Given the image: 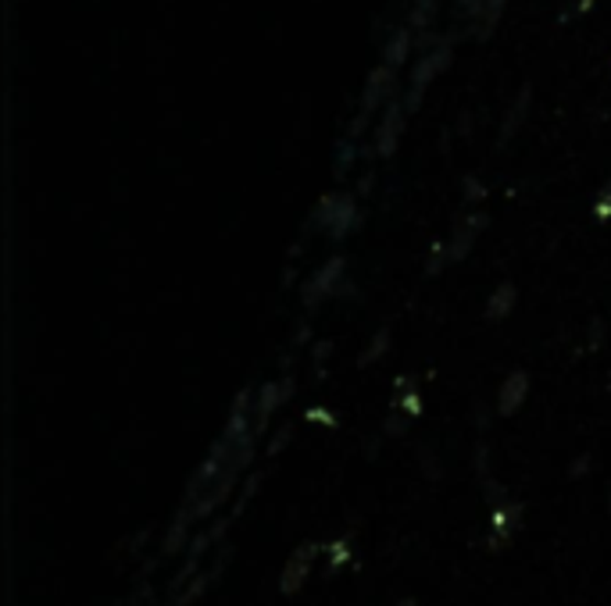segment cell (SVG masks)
I'll return each instance as SVG.
<instances>
[{
  "label": "cell",
  "mask_w": 611,
  "mask_h": 606,
  "mask_svg": "<svg viewBox=\"0 0 611 606\" xmlns=\"http://www.w3.org/2000/svg\"><path fill=\"white\" fill-rule=\"evenodd\" d=\"M390 339H393V328L390 325H382L379 332H376V339L373 343H368V350L358 357V364L362 368H368V364H376V360L382 357V354H387L390 350Z\"/></svg>",
  "instance_id": "obj_18"
},
{
  "label": "cell",
  "mask_w": 611,
  "mask_h": 606,
  "mask_svg": "<svg viewBox=\"0 0 611 606\" xmlns=\"http://www.w3.org/2000/svg\"><path fill=\"white\" fill-rule=\"evenodd\" d=\"M344 271H347V261L344 257H330L322 268H315V276L304 282V311H315L322 300H330L340 293V285H344Z\"/></svg>",
  "instance_id": "obj_5"
},
{
  "label": "cell",
  "mask_w": 611,
  "mask_h": 606,
  "mask_svg": "<svg viewBox=\"0 0 611 606\" xmlns=\"http://www.w3.org/2000/svg\"><path fill=\"white\" fill-rule=\"evenodd\" d=\"M397 606H415V599H404V603H397Z\"/></svg>",
  "instance_id": "obj_30"
},
{
  "label": "cell",
  "mask_w": 611,
  "mask_h": 606,
  "mask_svg": "<svg viewBox=\"0 0 611 606\" xmlns=\"http://www.w3.org/2000/svg\"><path fill=\"white\" fill-rule=\"evenodd\" d=\"M590 464H593L590 453H582V457H576V464L568 468V474H573V479H587V474H590Z\"/></svg>",
  "instance_id": "obj_27"
},
{
  "label": "cell",
  "mask_w": 611,
  "mask_h": 606,
  "mask_svg": "<svg viewBox=\"0 0 611 606\" xmlns=\"http://www.w3.org/2000/svg\"><path fill=\"white\" fill-rule=\"evenodd\" d=\"M465 197H468V200L487 197V186H479V179H476V176H465Z\"/></svg>",
  "instance_id": "obj_28"
},
{
  "label": "cell",
  "mask_w": 611,
  "mask_h": 606,
  "mask_svg": "<svg viewBox=\"0 0 611 606\" xmlns=\"http://www.w3.org/2000/svg\"><path fill=\"white\" fill-rule=\"evenodd\" d=\"M393 389H397L393 411H404L408 417H422V396H419V389H415V379H397Z\"/></svg>",
  "instance_id": "obj_15"
},
{
  "label": "cell",
  "mask_w": 611,
  "mask_h": 606,
  "mask_svg": "<svg viewBox=\"0 0 611 606\" xmlns=\"http://www.w3.org/2000/svg\"><path fill=\"white\" fill-rule=\"evenodd\" d=\"M593 218H597V222H608V218H611V182L604 186L601 193H597V204H593Z\"/></svg>",
  "instance_id": "obj_22"
},
{
  "label": "cell",
  "mask_w": 611,
  "mask_h": 606,
  "mask_svg": "<svg viewBox=\"0 0 611 606\" xmlns=\"http://www.w3.org/2000/svg\"><path fill=\"white\" fill-rule=\"evenodd\" d=\"M451 40H436L430 50H422V57L415 61V68H411V79H408V93H404V108H408V114L411 111H419V104H422V97H425V90H430V82L440 76V71H444L447 65H451Z\"/></svg>",
  "instance_id": "obj_1"
},
{
  "label": "cell",
  "mask_w": 611,
  "mask_h": 606,
  "mask_svg": "<svg viewBox=\"0 0 611 606\" xmlns=\"http://www.w3.org/2000/svg\"><path fill=\"white\" fill-rule=\"evenodd\" d=\"M504 8H508V0H482L479 11H476V25H473L476 40H490L497 22L504 19Z\"/></svg>",
  "instance_id": "obj_14"
},
{
  "label": "cell",
  "mask_w": 611,
  "mask_h": 606,
  "mask_svg": "<svg viewBox=\"0 0 611 606\" xmlns=\"http://www.w3.org/2000/svg\"><path fill=\"white\" fill-rule=\"evenodd\" d=\"M515 303H519V290L511 282H501L497 285V290L490 293V300H487V322L490 325H501L504 317L515 311Z\"/></svg>",
  "instance_id": "obj_12"
},
{
  "label": "cell",
  "mask_w": 611,
  "mask_h": 606,
  "mask_svg": "<svg viewBox=\"0 0 611 606\" xmlns=\"http://www.w3.org/2000/svg\"><path fill=\"white\" fill-rule=\"evenodd\" d=\"M319 553H322V546L315 539H308V542H301L287 557V564H282V571H279V593L282 596H297V593H301L304 582H308V574H311V568H315Z\"/></svg>",
  "instance_id": "obj_3"
},
{
  "label": "cell",
  "mask_w": 611,
  "mask_h": 606,
  "mask_svg": "<svg viewBox=\"0 0 611 606\" xmlns=\"http://www.w3.org/2000/svg\"><path fill=\"white\" fill-rule=\"evenodd\" d=\"M354 143H358V139H344V143H340V154H336V171L340 168H351V161H354V154H362V150H354Z\"/></svg>",
  "instance_id": "obj_23"
},
{
  "label": "cell",
  "mask_w": 611,
  "mask_h": 606,
  "mask_svg": "<svg viewBox=\"0 0 611 606\" xmlns=\"http://www.w3.org/2000/svg\"><path fill=\"white\" fill-rule=\"evenodd\" d=\"M193 521H197V517L190 514V507H182L179 517H176V525L168 528V536H165V546H162V550H165V553H179V550H182V542L190 539V531H187V528H190Z\"/></svg>",
  "instance_id": "obj_16"
},
{
  "label": "cell",
  "mask_w": 611,
  "mask_h": 606,
  "mask_svg": "<svg viewBox=\"0 0 611 606\" xmlns=\"http://www.w3.org/2000/svg\"><path fill=\"white\" fill-rule=\"evenodd\" d=\"M411 40H415V29H411V25L393 29L390 40H387V47H382V61L393 65V68H401L408 61V54H411Z\"/></svg>",
  "instance_id": "obj_13"
},
{
  "label": "cell",
  "mask_w": 611,
  "mask_h": 606,
  "mask_svg": "<svg viewBox=\"0 0 611 606\" xmlns=\"http://www.w3.org/2000/svg\"><path fill=\"white\" fill-rule=\"evenodd\" d=\"M487 222H490V218H487V214H482V211L465 214L462 225L454 228V236L447 239V261H451V265H458V261H465L468 254H473L476 239H479L482 228H487Z\"/></svg>",
  "instance_id": "obj_9"
},
{
  "label": "cell",
  "mask_w": 611,
  "mask_h": 606,
  "mask_svg": "<svg viewBox=\"0 0 611 606\" xmlns=\"http://www.w3.org/2000/svg\"><path fill=\"white\" fill-rule=\"evenodd\" d=\"M608 514H611V489H608Z\"/></svg>",
  "instance_id": "obj_31"
},
{
  "label": "cell",
  "mask_w": 611,
  "mask_h": 606,
  "mask_svg": "<svg viewBox=\"0 0 611 606\" xmlns=\"http://www.w3.org/2000/svg\"><path fill=\"white\" fill-rule=\"evenodd\" d=\"M597 343H604V322L601 317H593L590 322V346H597Z\"/></svg>",
  "instance_id": "obj_29"
},
{
  "label": "cell",
  "mask_w": 611,
  "mask_h": 606,
  "mask_svg": "<svg viewBox=\"0 0 611 606\" xmlns=\"http://www.w3.org/2000/svg\"><path fill=\"white\" fill-rule=\"evenodd\" d=\"M404 119H408V108L404 100H390L387 111H382V119L373 128V154L376 157H393L397 147H401V133H404Z\"/></svg>",
  "instance_id": "obj_4"
},
{
  "label": "cell",
  "mask_w": 611,
  "mask_h": 606,
  "mask_svg": "<svg viewBox=\"0 0 611 606\" xmlns=\"http://www.w3.org/2000/svg\"><path fill=\"white\" fill-rule=\"evenodd\" d=\"M351 542H354L351 531H347V536H336V539L325 542V553H330V574L340 571L351 560Z\"/></svg>",
  "instance_id": "obj_19"
},
{
  "label": "cell",
  "mask_w": 611,
  "mask_h": 606,
  "mask_svg": "<svg viewBox=\"0 0 611 606\" xmlns=\"http://www.w3.org/2000/svg\"><path fill=\"white\" fill-rule=\"evenodd\" d=\"M304 417H308V422H319V425H325V428H336V417H333L330 411H322V407H311Z\"/></svg>",
  "instance_id": "obj_26"
},
{
  "label": "cell",
  "mask_w": 611,
  "mask_h": 606,
  "mask_svg": "<svg viewBox=\"0 0 611 606\" xmlns=\"http://www.w3.org/2000/svg\"><path fill=\"white\" fill-rule=\"evenodd\" d=\"M293 396V379L287 374V379H276V382H265L258 393H254V431H262L268 428V422H273V414L282 407Z\"/></svg>",
  "instance_id": "obj_6"
},
{
  "label": "cell",
  "mask_w": 611,
  "mask_h": 606,
  "mask_svg": "<svg viewBox=\"0 0 611 606\" xmlns=\"http://www.w3.org/2000/svg\"><path fill=\"white\" fill-rule=\"evenodd\" d=\"M315 225L330 239L351 236V228L358 225V197H354V193H340V190L336 193H325L319 211H315Z\"/></svg>",
  "instance_id": "obj_2"
},
{
  "label": "cell",
  "mask_w": 611,
  "mask_h": 606,
  "mask_svg": "<svg viewBox=\"0 0 611 606\" xmlns=\"http://www.w3.org/2000/svg\"><path fill=\"white\" fill-rule=\"evenodd\" d=\"M530 108H533V90H530V86H522V90H519V100H515V104H511L508 114H504L501 133H497V147H504V143L519 133V125L525 122V114H530Z\"/></svg>",
  "instance_id": "obj_11"
},
{
  "label": "cell",
  "mask_w": 611,
  "mask_h": 606,
  "mask_svg": "<svg viewBox=\"0 0 611 606\" xmlns=\"http://www.w3.org/2000/svg\"><path fill=\"white\" fill-rule=\"evenodd\" d=\"M530 389H533L530 371H525V368L508 371L501 389H497V414H501V417H515L522 411V403L530 400Z\"/></svg>",
  "instance_id": "obj_8"
},
{
  "label": "cell",
  "mask_w": 611,
  "mask_h": 606,
  "mask_svg": "<svg viewBox=\"0 0 611 606\" xmlns=\"http://www.w3.org/2000/svg\"><path fill=\"white\" fill-rule=\"evenodd\" d=\"M393 86H397V68L382 61L379 68H373V76L365 79V90H362V108L365 114H376L382 108V100H387L393 93Z\"/></svg>",
  "instance_id": "obj_10"
},
{
  "label": "cell",
  "mask_w": 611,
  "mask_h": 606,
  "mask_svg": "<svg viewBox=\"0 0 611 606\" xmlns=\"http://www.w3.org/2000/svg\"><path fill=\"white\" fill-rule=\"evenodd\" d=\"M219 568H222V564H219ZM219 568H215V571H208V574H201V579H193V582L187 585V593H182V588H179V593L173 596V606H193L197 599L204 596L208 582H215V579H219Z\"/></svg>",
  "instance_id": "obj_17"
},
{
  "label": "cell",
  "mask_w": 611,
  "mask_h": 606,
  "mask_svg": "<svg viewBox=\"0 0 611 606\" xmlns=\"http://www.w3.org/2000/svg\"><path fill=\"white\" fill-rule=\"evenodd\" d=\"M419 460H422V468H425V474H430V479H440V464H436V453L433 450H419Z\"/></svg>",
  "instance_id": "obj_24"
},
{
  "label": "cell",
  "mask_w": 611,
  "mask_h": 606,
  "mask_svg": "<svg viewBox=\"0 0 611 606\" xmlns=\"http://www.w3.org/2000/svg\"><path fill=\"white\" fill-rule=\"evenodd\" d=\"M436 14V0H415V8H411V29H430Z\"/></svg>",
  "instance_id": "obj_20"
},
{
  "label": "cell",
  "mask_w": 611,
  "mask_h": 606,
  "mask_svg": "<svg viewBox=\"0 0 611 606\" xmlns=\"http://www.w3.org/2000/svg\"><path fill=\"white\" fill-rule=\"evenodd\" d=\"M522 514L525 507L515 500H508L501 503V507H493L490 510V536H487V550H504V546L515 539V531L522 528Z\"/></svg>",
  "instance_id": "obj_7"
},
{
  "label": "cell",
  "mask_w": 611,
  "mask_h": 606,
  "mask_svg": "<svg viewBox=\"0 0 611 606\" xmlns=\"http://www.w3.org/2000/svg\"><path fill=\"white\" fill-rule=\"evenodd\" d=\"M290 439H293V428H279V431H276V439L268 442V457H276V453L282 450V446L290 442Z\"/></svg>",
  "instance_id": "obj_25"
},
{
  "label": "cell",
  "mask_w": 611,
  "mask_h": 606,
  "mask_svg": "<svg viewBox=\"0 0 611 606\" xmlns=\"http://www.w3.org/2000/svg\"><path fill=\"white\" fill-rule=\"evenodd\" d=\"M408 422H411V417L404 414V411H390V417H387V422H382V436H404V428H408Z\"/></svg>",
  "instance_id": "obj_21"
}]
</instances>
